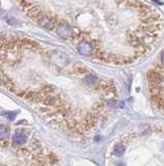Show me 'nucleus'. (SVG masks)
<instances>
[{"label":"nucleus","mask_w":164,"mask_h":166,"mask_svg":"<svg viewBox=\"0 0 164 166\" xmlns=\"http://www.w3.org/2000/svg\"><path fill=\"white\" fill-rule=\"evenodd\" d=\"M51 62L55 65L58 66H65L69 63V58L65 53L61 52V51H56V52L52 53L50 56Z\"/></svg>","instance_id":"obj_1"},{"label":"nucleus","mask_w":164,"mask_h":166,"mask_svg":"<svg viewBox=\"0 0 164 166\" xmlns=\"http://www.w3.org/2000/svg\"><path fill=\"white\" fill-rule=\"evenodd\" d=\"M57 33L61 38H64V40H67L71 37L72 34V29L71 27L68 25V24H60V25L57 27Z\"/></svg>","instance_id":"obj_2"},{"label":"nucleus","mask_w":164,"mask_h":166,"mask_svg":"<svg viewBox=\"0 0 164 166\" xmlns=\"http://www.w3.org/2000/svg\"><path fill=\"white\" fill-rule=\"evenodd\" d=\"M78 52L81 53L82 55H91L93 53V47L91 46L90 43L83 41L78 45Z\"/></svg>","instance_id":"obj_3"},{"label":"nucleus","mask_w":164,"mask_h":166,"mask_svg":"<svg viewBox=\"0 0 164 166\" xmlns=\"http://www.w3.org/2000/svg\"><path fill=\"white\" fill-rule=\"evenodd\" d=\"M38 23L40 24L42 27H44V28H47L48 30H51L52 28H53V26L55 24L54 20L52 19V18L48 17V16H45V15H42V16L39 17Z\"/></svg>","instance_id":"obj_4"},{"label":"nucleus","mask_w":164,"mask_h":166,"mask_svg":"<svg viewBox=\"0 0 164 166\" xmlns=\"http://www.w3.org/2000/svg\"><path fill=\"white\" fill-rule=\"evenodd\" d=\"M13 140L18 146H22V144H24L27 141V136L24 133H17V134H15Z\"/></svg>","instance_id":"obj_5"},{"label":"nucleus","mask_w":164,"mask_h":166,"mask_svg":"<svg viewBox=\"0 0 164 166\" xmlns=\"http://www.w3.org/2000/svg\"><path fill=\"white\" fill-rule=\"evenodd\" d=\"M5 21H6L7 24H10L11 26H16V27H20L21 26V22L17 18H14L11 16H7L5 18Z\"/></svg>","instance_id":"obj_6"},{"label":"nucleus","mask_w":164,"mask_h":166,"mask_svg":"<svg viewBox=\"0 0 164 166\" xmlns=\"http://www.w3.org/2000/svg\"><path fill=\"white\" fill-rule=\"evenodd\" d=\"M10 137V130L4 126H0V139H7Z\"/></svg>","instance_id":"obj_7"},{"label":"nucleus","mask_w":164,"mask_h":166,"mask_svg":"<svg viewBox=\"0 0 164 166\" xmlns=\"http://www.w3.org/2000/svg\"><path fill=\"white\" fill-rule=\"evenodd\" d=\"M84 81L87 84H89V85H93V84H95L97 81H98V79H97V77L95 76V75L89 74V75H87V76L85 77Z\"/></svg>","instance_id":"obj_8"},{"label":"nucleus","mask_w":164,"mask_h":166,"mask_svg":"<svg viewBox=\"0 0 164 166\" xmlns=\"http://www.w3.org/2000/svg\"><path fill=\"white\" fill-rule=\"evenodd\" d=\"M125 146H123V144H117L116 146H115L114 149V154H116L117 156H122L124 153H125Z\"/></svg>","instance_id":"obj_9"},{"label":"nucleus","mask_w":164,"mask_h":166,"mask_svg":"<svg viewBox=\"0 0 164 166\" xmlns=\"http://www.w3.org/2000/svg\"><path fill=\"white\" fill-rule=\"evenodd\" d=\"M3 116H5L7 119H10V120H14L15 119H16V112H4Z\"/></svg>","instance_id":"obj_10"},{"label":"nucleus","mask_w":164,"mask_h":166,"mask_svg":"<svg viewBox=\"0 0 164 166\" xmlns=\"http://www.w3.org/2000/svg\"><path fill=\"white\" fill-rule=\"evenodd\" d=\"M160 60H161V65L163 68H164V51H162V53H161V56H160Z\"/></svg>","instance_id":"obj_11"}]
</instances>
